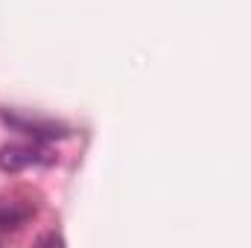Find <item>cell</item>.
Masks as SVG:
<instances>
[{"instance_id":"1","label":"cell","mask_w":251,"mask_h":248,"mask_svg":"<svg viewBox=\"0 0 251 248\" xmlns=\"http://www.w3.org/2000/svg\"><path fill=\"white\" fill-rule=\"evenodd\" d=\"M44 149L38 146H26V143H18V146H3L0 149V170L6 173H18L24 167H35V164H44Z\"/></svg>"},{"instance_id":"2","label":"cell","mask_w":251,"mask_h":248,"mask_svg":"<svg viewBox=\"0 0 251 248\" xmlns=\"http://www.w3.org/2000/svg\"><path fill=\"white\" fill-rule=\"evenodd\" d=\"M35 216V207L24 198H0V234H12L24 228Z\"/></svg>"}]
</instances>
